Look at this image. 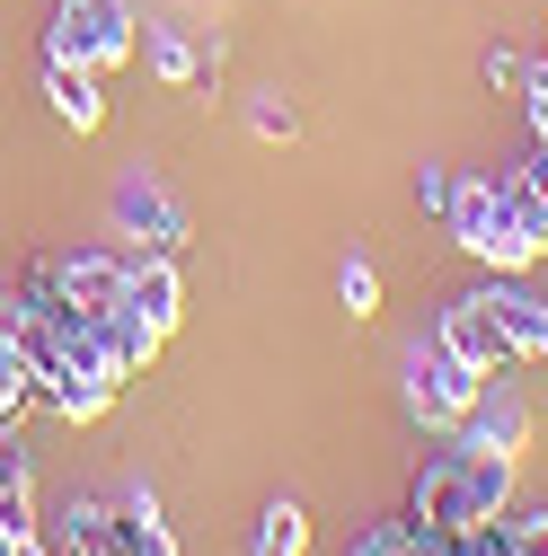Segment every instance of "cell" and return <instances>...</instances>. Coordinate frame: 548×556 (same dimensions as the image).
I'll return each instance as SVG.
<instances>
[{"label":"cell","mask_w":548,"mask_h":556,"mask_svg":"<svg viewBox=\"0 0 548 556\" xmlns=\"http://www.w3.org/2000/svg\"><path fill=\"white\" fill-rule=\"evenodd\" d=\"M45 98H53V115L72 124V132H98V124H107V89H98V72H89V62L45 53Z\"/></svg>","instance_id":"10"},{"label":"cell","mask_w":548,"mask_h":556,"mask_svg":"<svg viewBox=\"0 0 548 556\" xmlns=\"http://www.w3.org/2000/svg\"><path fill=\"white\" fill-rule=\"evenodd\" d=\"M336 301H346L354 318H372V309H381V265H363V256H346V265H336Z\"/></svg>","instance_id":"15"},{"label":"cell","mask_w":548,"mask_h":556,"mask_svg":"<svg viewBox=\"0 0 548 556\" xmlns=\"http://www.w3.org/2000/svg\"><path fill=\"white\" fill-rule=\"evenodd\" d=\"M434 336L451 344L469 371H487V380L513 371V336H505V318H496V292H460V301H443V327H434Z\"/></svg>","instance_id":"6"},{"label":"cell","mask_w":548,"mask_h":556,"mask_svg":"<svg viewBox=\"0 0 548 556\" xmlns=\"http://www.w3.org/2000/svg\"><path fill=\"white\" fill-rule=\"evenodd\" d=\"M451 442H469V451H496V459H513V468H522V451H531V406H522V389L487 380V389H477V406L451 425Z\"/></svg>","instance_id":"7"},{"label":"cell","mask_w":548,"mask_h":556,"mask_svg":"<svg viewBox=\"0 0 548 556\" xmlns=\"http://www.w3.org/2000/svg\"><path fill=\"white\" fill-rule=\"evenodd\" d=\"M416 203H425V213H443V203H451V168H416Z\"/></svg>","instance_id":"21"},{"label":"cell","mask_w":548,"mask_h":556,"mask_svg":"<svg viewBox=\"0 0 548 556\" xmlns=\"http://www.w3.org/2000/svg\"><path fill=\"white\" fill-rule=\"evenodd\" d=\"M0 556H53L45 530H0Z\"/></svg>","instance_id":"22"},{"label":"cell","mask_w":548,"mask_h":556,"mask_svg":"<svg viewBox=\"0 0 548 556\" xmlns=\"http://www.w3.org/2000/svg\"><path fill=\"white\" fill-rule=\"evenodd\" d=\"M45 53H62V62H89V72L107 80L115 62H133V10H124V0H53Z\"/></svg>","instance_id":"3"},{"label":"cell","mask_w":548,"mask_h":556,"mask_svg":"<svg viewBox=\"0 0 548 556\" xmlns=\"http://www.w3.org/2000/svg\"><path fill=\"white\" fill-rule=\"evenodd\" d=\"M522 106H531V142L548 151V62H531V72H522Z\"/></svg>","instance_id":"18"},{"label":"cell","mask_w":548,"mask_h":556,"mask_svg":"<svg viewBox=\"0 0 548 556\" xmlns=\"http://www.w3.org/2000/svg\"><path fill=\"white\" fill-rule=\"evenodd\" d=\"M451 556H513V539H505V521H469V530H451Z\"/></svg>","instance_id":"17"},{"label":"cell","mask_w":548,"mask_h":556,"mask_svg":"<svg viewBox=\"0 0 548 556\" xmlns=\"http://www.w3.org/2000/svg\"><path fill=\"white\" fill-rule=\"evenodd\" d=\"M151 72H160V80H195V72H203V53H195L177 27H151Z\"/></svg>","instance_id":"16"},{"label":"cell","mask_w":548,"mask_h":556,"mask_svg":"<svg viewBox=\"0 0 548 556\" xmlns=\"http://www.w3.org/2000/svg\"><path fill=\"white\" fill-rule=\"evenodd\" d=\"M27 397H36V363H27V344H10V336H0V425H10Z\"/></svg>","instance_id":"13"},{"label":"cell","mask_w":548,"mask_h":556,"mask_svg":"<svg viewBox=\"0 0 548 556\" xmlns=\"http://www.w3.org/2000/svg\"><path fill=\"white\" fill-rule=\"evenodd\" d=\"M443 222L451 239L487 265V274H531L548 248H531L513 222H505V203H496V168H477V177H451V203H443Z\"/></svg>","instance_id":"2"},{"label":"cell","mask_w":548,"mask_h":556,"mask_svg":"<svg viewBox=\"0 0 548 556\" xmlns=\"http://www.w3.org/2000/svg\"><path fill=\"white\" fill-rule=\"evenodd\" d=\"M539 62H548V53H539Z\"/></svg>","instance_id":"23"},{"label":"cell","mask_w":548,"mask_h":556,"mask_svg":"<svg viewBox=\"0 0 548 556\" xmlns=\"http://www.w3.org/2000/svg\"><path fill=\"white\" fill-rule=\"evenodd\" d=\"M248 132H257V142H292V132H301L292 98H284V89H257V98H248Z\"/></svg>","instance_id":"14"},{"label":"cell","mask_w":548,"mask_h":556,"mask_svg":"<svg viewBox=\"0 0 548 556\" xmlns=\"http://www.w3.org/2000/svg\"><path fill=\"white\" fill-rule=\"evenodd\" d=\"M248 556H310V513H301V504H265Z\"/></svg>","instance_id":"12"},{"label":"cell","mask_w":548,"mask_h":556,"mask_svg":"<svg viewBox=\"0 0 548 556\" xmlns=\"http://www.w3.org/2000/svg\"><path fill=\"white\" fill-rule=\"evenodd\" d=\"M505 539L513 556H548V513H505Z\"/></svg>","instance_id":"19"},{"label":"cell","mask_w":548,"mask_h":556,"mask_svg":"<svg viewBox=\"0 0 548 556\" xmlns=\"http://www.w3.org/2000/svg\"><path fill=\"white\" fill-rule=\"evenodd\" d=\"M115 230H124L133 248H151V256H177L195 222H186V203L169 194L160 168H124V186H115Z\"/></svg>","instance_id":"5"},{"label":"cell","mask_w":548,"mask_h":556,"mask_svg":"<svg viewBox=\"0 0 548 556\" xmlns=\"http://www.w3.org/2000/svg\"><path fill=\"white\" fill-rule=\"evenodd\" d=\"M0 530H36V468L10 433H0Z\"/></svg>","instance_id":"11"},{"label":"cell","mask_w":548,"mask_h":556,"mask_svg":"<svg viewBox=\"0 0 548 556\" xmlns=\"http://www.w3.org/2000/svg\"><path fill=\"white\" fill-rule=\"evenodd\" d=\"M477 389H487V371H469L451 344L434 336V344H416V354H407V415H416L425 433H451L460 415L477 406Z\"/></svg>","instance_id":"4"},{"label":"cell","mask_w":548,"mask_h":556,"mask_svg":"<svg viewBox=\"0 0 548 556\" xmlns=\"http://www.w3.org/2000/svg\"><path fill=\"white\" fill-rule=\"evenodd\" d=\"M124 301L142 309L160 336L177 327V309H186V283H177V256H151V248H133L124 256Z\"/></svg>","instance_id":"8"},{"label":"cell","mask_w":548,"mask_h":556,"mask_svg":"<svg viewBox=\"0 0 548 556\" xmlns=\"http://www.w3.org/2000/svg\"><path fill=\"white\" fill-rule=\"evenodd\" d=\"M477 72H487V89H522L531 62H522V53H505V45H487V62H477Z\"/></svg>","instance_id":"20"},{"label":"cell","mask_w":548,"mask_h":556,"mask_svg":"<svg viewBox=\"0 0 548 556\" xmlns=\"http://www.w3.org/2000/svg\"><path fill=\"white\" fill-rule=\"evenodd\" d=\"M496 318H505V336H513V363H539L548 371V301L522 283V274H496Z\"/></svg>","instance_id":"9"},{"label":"cell","mask_w":548,"mask_h":556,"mask_svg":"<svg viewBox=\"0 0 548 556\" xmlns=\"http://www.w3.org/2000/svg\"><path fill=\"white\" fill-rule=\"evenodd\" d=\"M407 513L425 530H469V521H505L513 513V459L496 451H469V442H443L416 485H407Z\"/></svg>","instance_id":"1"}]
</instances>
